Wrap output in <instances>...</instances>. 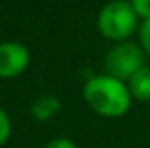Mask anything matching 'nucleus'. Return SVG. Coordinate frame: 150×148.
<instances>
[{
	"mask_svg": "<svg viewBox=\"0 0 150 148\" xmlns=\"http://www.w3.org/2000/svg\"><path fill=\"white\" fill-rule=\"evenodd\" d=\"M84 99L93 112L106 118H118L129 110L131 93L124 82L101 74L88 80L84 87Z\"/></svg>",
	"mask_w": 150,
	"mask_h": 148,
	"instance_id": "1",
	"label": "nucleus"
},
{
	"mask_svg": "<svg viewBox=\"0 0 150 148\" xmlns=\"http://www.w3.org/2000/svg\"><path fill=\"white\" fill-rule=\"evenodd\" d=\"M97 27L108 40H124L137 29V13L129 2L112 0L99 11Z\"/></svg>",
	"mask_w": 150,
	"mask_h": 148,
	"instance_id": "2",
	"label": "nucleus"
},
{
	"mask_svg": "<svg viewBox=\"0 0 150 148\" xmlns=\"http://www.w3.org/2000/svg\"><path fill=\"white\" fill-rule=\"evenodd\" d=\"M144 67V53L137 44L120 42L105 57V70L108 76L124 82Z\"/></svg>",
	"mask_w": 150,
	"mask_h": 148,
	"instance_id": "3",
	"label": "nucleus"
},
{
	"mask_svg": "<svg viewBox=\"0 0 150 148\" xmlns=\"http://www.w3.org/2000/svg\"><path fill=\"white\" fill-rule=\"evenodd\" d=\"M29 49L17 42L0 44V78H13L21 74L29 65Z\"/></svg>",
	"mask_w": 150,
	"mask_h": 148,
	"instance_id": "4",
	"label": "nucleus"
},
{
	"mask_svg": "<svg viewBox=\"0 0 150 148\" xmlns=\"http://www.w3.org/2000/svg\"><path fill=\"white\" fill-rule=\"evenodd\" d=\"M129 93L139 101H150V68L143 67L129 78Z\"/></svg>",
	"mask_w": 150,
	"mask_h": 148,
	"instance_id": "5",
	"label": "nucleus"
},
{
	"mask_svg": "<svg viewBox=\"0 0 150 148\" xmlns=\"http://www.w3.org/2000/svg\"><path fill=\"white\" fill-rule=\"evenodd\" d=\"M59 110H61V103H59V99L53 97V95L38 97V99L33 103V106H30V114H33L38 122L51 120Z\"/></svg>",
	"mask_w": 150,
	"mask_h": 148,
	"instance_id": "6",
	"label": "nucleus"
},
{
	"mask_svg": "<svg viewBox=\"0 0 150 148\" xmlns=\"http://www.w3.org/2000/svg\"><path fill=\"white\" fill-rule=\"evenodd\" d=\"M139 40H141V48L150 55V19H143V23H141Z\"/></svg>",
	"mask_w": 150,
	"mask_h": 148,
	"instance_id": "7",
	"label": "nucleus"
},
{
	"mask_svg": "<svg viewBox=\"0 0 150 148\" xmlns=\"http://www.w3.org/2000/svg\"><path fill=\"white\" fill-rule=\"evenodd\" d=\"M10 133H11V123H10V118H8L6 110L0 106V146L10 139Z\"/></svg>",
	"mask_w": 150,
	"mask_h": 148,
	"instance_id": "8",
	"label": "nucleus"
},
{
	"mask_svg": "<svg viewBox=\"0 0 150 148\" xmlns=\"http://www.w3.org/2000/svg\"><path fill=\"white\" fill-rule=\"evenodd\" d=\"M131 8L137 13V17L150 19V0H131Z\"/></svg>",
	"mask_w": 150,
	"mask_h": 148,
	"instance_id": "9",
	"label": "nucleus"
},
{
	"mask_svg": "<svg viewBox=\"0 0 150 148\" xmlns=\"http://www.w3.org/2000/svg\"><path fill=\"white\" fill-rule=\"evenodd\" d=\"M44 148H78V146L74 144L70 139H53V141H50Z\"/></svg>",
	"mask_w": 150,
	"mask_h": 148,
	"instance_id": "10",
	"label": "nucleus"
}]
</instances>
